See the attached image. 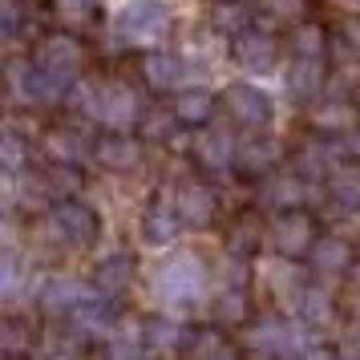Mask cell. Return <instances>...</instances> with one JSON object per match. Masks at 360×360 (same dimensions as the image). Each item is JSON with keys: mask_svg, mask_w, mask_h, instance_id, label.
Returning <instances> with one entry per match:
<instances>
[{"mask_svg": "<svg viewBox=\"0 0 360 360\" xmlns=\"http://www.w3.org/2000/svg\"><path fill=\"white\" fill-rule=\"evenodd\" d=\"M207 283H211V271H207V263L202 255L195 251H174L166 263H158V271H154V292L162 304H195L207 295Z\"/></svg>", "mask_w": 360, "mask_h": 360, "instance_id": "6da1fadb", "label": "cell"}, {"mask_svg": "<svg viewBox=\"0 0 360 360\" xmlns=\"http://www.w3.org/2000/svg\"><path fill=\"white\" fill-rule=\"evenodd\" d=\"M174 8L170 0H122L117 8V33L130 45H158L170 33Z\"/></svg>", "mask_w": 360, "mask_h": 360, "instance_id": "7a4b0ae2", "label": "cell"}, {"mask_svg": "<svg viewBox=\"0 0 360 360\" xmlns=\"http://www.w3.org/2000/svg\"><path fill=\"white\" fill-rule=\"evenodd\" d=\"M37 69L45 73V82H49L53 98H65L69 89H73V82L82 77V45L73 41V37L57 33V37H45L41 45H37Z\"/></svg>", "mask_w": 360, "mask_h": 360, "instance_id": "3957f363", "label": "cell"}, {"mask_svg": "<svg viewBox=\"0 0 360 360\" xmlns=\"http://www.w3.org/2000/svg\"><path fill=\"white\" fill-rule=\"evenodd\" d=\"M41 235H45L53 247H65V251L85 247V243H94V235H98V214L89 211L85 202L65 198V202H57V207L45 214Z\"/></svg>", "mask_w": 360, "mask_h": 360, "instance_id": "277c9868", "label": "cell"}, {"mask_svg": "<svg viewBox=\"0 0 360 360\" xmlns=\"http://www.w3.org/2000/svg\"><path fill=\"white\" fill-rule=\"evenodd\" d=\"M247 344L263 356H279V360H304V352L311 348L308 336L300 328H292L288 320H279V316H259L247 332Z\"/></svg>", "mask_w": 360, "mask_h": 360, "instance_id": "5b68a950", "label": "cell"}, {"mask_svg": "<svg viewBox=\"0 0 360 360\" xmlns=\"http://www.w3.org/2000/svg\"><path fill=\"white\" fill-rule=\"evenodd\" d=\"M142 114V101L134 94V85L126 82H98L94 89V105H89V117L110 126V130H130Z\"/></svg>", "mask_w": 360, "mask_h": 360, "instance_id": "8992f818", "label": "cell"}, {"mask_svg": "<svg viewBox=\"0 0 360 360\" xmlns=\"http://www.w3.org/2000/svg\"><path fill=\"white\" fill-rule=\"evenodd\" d=\"M223 105H227V114L239 122V126H247V130H263L267 122H271V98L263 94L259 85H247V82H235L223 89Z\"/></svg>", "mask_w": 360, "mask_h": 360, "instance_id": "52a82bcc", "label": "cell"}, {"mask_svg": "<svg viewBox=\"0 0 360 360\" xmlns=\"http://www.w3.org/2000/svg\"><path fill=\"white\" fill-rule=\"evenodd\" d=\"M231 57L243 73H271L279 65V49H276V37L259 33V29H243L235 33V45H231Z\"/></svg>", "mask_w": 360, "mask_h": 360, "instance_id": "ba28073f", "label": "cell"}, {"mask_svg": "<svg viewBox=\"0 0 360 360\" xmlns=\"http://www.w3.org/2000/svg\"><path fill=\"white\" fill-rule=\"evenodd\" d=\"M316 227H311V219L304 211H283L271 223V247H276L283 259H295V255H304L316 247Z\"/></svg>", "mask_w": 360, "mask_h": 360, "instance_id": "9c48e42d", "label": "cell"}, {"mask_svg": "<svg viewBox=\"0 0 360 360\" xmlns=\"http://www.w3.org/2000/svg\"><path fill=\"white\" fill-rule=\"evenodd\" d=\"M8 98L13 105H37V101H53V89L45 82V73L37 69V61H8Z\"/></svg>", "mask_w": 360, "mask_h": 360, "instance_id": "30bf717a", "label": "cell"}, {"mask_svg": "<svg viewBox=\"0 0 360 360\" xmlns=\"http://www.w3.org/2000/svg\"><path fill=\"white\" fill-rule=\"evenodd\" d=\"M89 288H85L82 279L73 276H49L41 288H37V304L45 311H53V316H69V311H77L89 300Z\"/></svg>", "mask_w": 360, "mask_h": 360, "instance_id": "8fae6325", "label": "cell"}, {"mask_svg": "<svg viewBox=\"0 0 360 360\" xmlns=\"http://www.w3.org/2000/svg\"><path fill=\"white\" fill-rule=\"evenodd\" d=\"M174 211L186 227H207L214 219V191L207 182H179L174 191Z\"/></svg>", "mask_w": 360, "mask_h": 360, "instance_id": "7c38bea8", "label": "cell"}, {"mask_svg": "<svg viewBox=\"0 0 360 360\" xmlns=\"http://www.w3.org/2000/svg\"><path fill=\"white\" fill-rule=\"evenodd\" d=\"M69 324H73V332L85 336V340H110V336L117 332L114 311H110V304L98 300V295H89L77 311H69Z\"/></svg>", "mask_w": 360, "mask_h": 360, "instance_id": "4fadbf2b", "label": "cell"}, {"mask_svg": "<svg viewBox=\"0 0 360 360\" xmlns=\"http://www.w3.org/2000/svg\"><path fill=\"white\" fill-rule=\"evenodd\" d=\"M308 195H311V186L304 182L300 170H292V174H267L259 186V202L263 207H279V211H295Z\"/></svg>", "mask_w": 360, "mask_h": 360, "instance_id": "5bb4252c", "label": "cell"}, {"mask_svg": "<svg viewBox=\"0 0 360 360\" xmlns=\"http://www.w3.org/2000/svg\"><path fill=\"white\" fill-rule=\"evenodd\" d=\"M142 73H146V82L154 89H179L186 77H191V65H186V57L174 49H158L150 53L146 61H142Z\"/></svg>", "mask_w": 360, "mask_h": 360, "instance_id": "9a60e30c", "label": "cell"}, {"mask_svg": "<svg viewBox=\"0 0 360 360\" xmlns=\"http://www.w3.org/2000/svg\"><path fill=\"white\" fill-rule=\"evenodd\" d=\"M283 85L292 98H316L324 89V57H292V65L283 73Z\"/></svg>", "mask_w": 360, "mask_h": 360, "instance_id": "2e32d148", "label": "cell"}, {"mask_svg": "<svg viewBox=\"0 0 360 360\" xmlns=\"http://www.w3.org/2000/svg\"><path fill=\"white\" fill-rule=\"evenodd\" d=\"M336 166H340V150L332 146V142H324V138H311V142H304V146L295 150V170L304 179H324Z\"/></svg>", "mask_w": 360, "mask_h": 360, "instance_id": "e0dca14e", "label": "cell"}, {"mask_svg": "<svg viewBox=\"0 0 360 360\" xmlns=\"http://www.w3.org/2000/svg\"><path fill=\"white\" fill-rule=\"evenodd\" d=\"M235 154H239V146L231 142L227 130H207V134L195 142L198 166H202V170H214V174H223V170L235 162Z\"/></svg>", "mask_w": 360, "mask_h": 360, "instance_id": "ac0fdd59", "label": "cell"}, {"mask_svg": "<svg viewBox=\"0 0 360 360\" xmlns=\"http://www.w3.org/2000/svg\"><path fill=\"white\" fill-rule=\"evenodd\" d=\"M279 142L271 138V134H251V138H243L239 142V154H235V162L243 166V170H251V174H259V170H271V166L279 162Z\"/></svg>", "mask_w": 360, "mask_h": 360, "instance_id": "d6986e66", "label": "cell"}, {"mask_svg": "<svg viewBox=\"0 0 360 360\" xmlns=\"http://www.w3.org/2000/svg\"><path fill=\"white\" fill-rule=\"evenodd\" d=\"M94 154H98V162L105 166V170H114V174H122V170H134V166L142 162V146H138L134 138H126V134L101 138Z\"/></svg>", "mask_w": 360, "mask_h": 360, "instance_id": "ffe728a7", "label": "cell"}, {"mask_svg": "<svg viewBox=\"0 0 360 360\" xmlns=\"http://www.w3.org/2000/svg\"><path fill=\"white\" fill-rule=\"evenodd\" d=\"M130 279H134V259L126 255V251L105 255V259L98 263V271H94V283H98L101 295H122L126 288H130Z\"/></svg>", "mask_w": 360, "mask_h": 360, "instance_id": "44dd1931", "label": "cell"}, {"mask_svg": "<svg viewBox=\"0 0 360 360\" xmlns=\"http://www.w3.org/2000/svg\"><path fill=\"white\" fill-rule=\"evenodd\" d=\"M295 304V316H300V324L304 328H328L332 324V300H328L320 288H300V295L292 300Z\"/></svg>", "mask_w": 360, "mask_h": 360, "instance_id": "7402d4cb", "label": "cell"}, {"mask_svg": "<svg viewBox=\"0 0 360 360\" xmlns=\"http://www.w3.org/2000/svg\"><path fill=\"white\" fill-rule=\"evenodd\" d=\"M348 263H352V247L344 243V239H332V235L316 239V247H311V267L320 276H340Z\"/></svg>", "mask_w": 360, "mask_h": 360, "instance_id": "603a6c76", "label": "cell"}, {"mask_svg": "<svg viewBox=\"0 0 360 360\" xmlns=\"http://www.w3.org/2000/svg\"><path fill=\"white\" fill-rule=\"evenodd\" d=\"M179 211H174V202H170V207H162V202H158V207H150L146 214H142V239H146V243H170V239H174V231H179Z\"/></svg>", "mask_w": 360, "mask_h": 360, "instance_id": "cb8c5ba5", "label": "cell"}, {"mask_svg": "<svg viewBox=\"0 0 360 360\" xmlns=\"http://www.w3.org/2000/svg\"><path fill=\"white\" fill-rule=\"evenodd\" d=\"M328 195L340 211H360V170H348V166H336L328 174Z\"/></svg>", "mask_w": 360, "mask_h": 360, "instance_id": "d4e9b609", "label": "cell"}, {"mask_svg": "<svg viewBox=\"0 0 360 360\" xmlns=\"http://www.w3.org/2000/svg\"><path fill=\"white\" fill-rule=\"evenodd\" d=\"M142 356H146V336H142V324H126L117 336H110L105 356H101V360H142Z\"/></svg>", "mask_w": 360, "mask_h": 360, "instance_id": "484cf974", "label": "cell"}, {"mask_svg": "<svg viewBox=\"0 0 360 360\" xmlns=\"http://www.w3.org/2000/svg\"><path fill=\"white\" fill-rule=\"evenodd\" d=\"M311 122H316L320 130H352V126H356V110L344 98H328L311 110Z\"/></svg>", "mask_w": 360, "mask_h": 360, "instance_id": "4316f807", "label": "cell"}, {"mask_svg": "<svg viewBox=\"0 0 360 360\" xmlns=\"http://www.w3.org/2000/svg\"><path fill=\"white\" fill-rule=\"evenodd\" d=\"M142 336H146V348L154 352H170V348H179L182 344V328L174 320H166V316H150L146 324H142Z\"/></svg>", "mask_w": 360, "mask_h": 360, "instance_id": "83f0119b", "label": "cell"}, {"mask_svg": "<svg viewBox=\"0 0 360 360\" xmlns=\"http://www.w3.org/2000/svg\"><path fill=\"white\" fill-rule=\"evenodd\" d=\"M25 279H29V271H25V259H20L17 247H8L4 251V263H0V292H4V300L8 304H17L20 288H25Z\"/></svg>", "mask_w": 360, "mask_h": 360, "instance_id": "f1b7e54d", "label": "cell"}, {"mask_svg": "<svg viewBox=\"0 0 360 360\" xmlns=\"http://www.w3.org/2000/svg\"><path fill=\"white\" fill-rule=\"evenodd\" d=\"M247 316V295H243V283H227L219 300H214V320L219 324H239Z\"/></svg>", "mask_w": 360, "mask_h": 360, "instance_id": "f546056e", "label": "cell"}, {"mask_svg": "<svg viewBox=\"0 0 360 360\" xmlns=\"http://www.w3.org/2000/svg\"><path fill=\"white\" fill-rule=\"evenodd\" d=\"M211 110H214V98L207 89H186V94H179V101H174V117H179V122H207Z\"/></svg>", "mask_w": 360, "mask_h": 360, "instance_id": "4dcf8cb0", "label": "cell"}, {"mask_svg": "<svg viewBox=\"0 0 360 360\" xmlns=\"http://www.w3.org/2000/svg\"><path fill=\"white\" fill-rule=\"evenodd\" d=\"M25 162H29V146H25V138L20 134H4L0 138V170H4V179H17L25 174Z\"/></svg>", "mask_w": 360, "mask_h": 360, "instance_id": "1f68e13d", "label": "cell"}, {"mask_svg": "<svg viewBox=\"0 0 360 360\" xmlns=\"http://www.w3.org/2000/svg\"><path fill=\"white\" fill-rule=\"evenodd\" d=\"M45 150H49L57 162H77L85 154V138L77 130H53L49 138H45Z\"/></svg>", "mask_w": 360, "mask_h": 360, "instance_id": "d6a6232c", "label": "cell"}, {"mask_svg": "<svg viewBox=\"0 0 360 360\" xmlns=\"http://www.w3.org/2000/svg\"><path fill=\"white\" fill-rule=\"evenodd\" d=\"M45 191H49L53 202H65V198L77 195V191H82V179H77L73 162H61L57 170H49V179H45Z\"/></svg>", "mask_w": 360, "mask_h": 360, "instance_id": "836d02e7", "label": "cell"}, {"mask_svg": "<svg viewBox=\"0 0 360 360\" xmlns=\"http://www.w3.org/2000/svg\"><path fill=\"white\" fill-rule=\"evenodd\" d=\"M0 348L8 352V356H20L25 348H33V328L17 320V316H8L4 324H0Z\"/></svg>", "mask_w": 360, "mask_h": 360, "instance_id": "e575fe53", "label": "cell"}, {"mask_svg": "<svg viewBox=\"0 0 360 360\" xmlns=\"http://www.w3.org/2000/svg\"><path fill=\"white\" fill-rule=\"evenodd\" d=\"M191 360H239V356L227 348V340L219 332H198L191 340Z\"/></svg>", "mask_w": 360, "mask_h": 360, "instance_id": "d590c367", "label": "cell"}, {"mask_svg": "<svg viewBox=\"0 0 360 360\" xmlns=\"http://www.w3.org/2000/svg\"><path fill=\"white\" fill-rule=\"evenodd\" d=\"M292 49H295V57H324V29L300 25L292 37Z\"/></svg>", "mask_w": 360, "mask_h": 360, "instance_id": "8d00e7d4", "label": "cell"}, {"mask_svg": "<svg viewBox=\"0 0 360 360\" xmlns=\"http://www.w3.org/2000/svg\"><path fill=\"white\" fill-rule=\"evenodd\" d=\"M214 25H219V29H231V33H243L247 29V8L243 4H219Z\"/></svg>", "mask_w": 360, "mask_h": 360, "instance_id": "74e56055", "label": "cell"}, {"mask_svg": "<svg viewBox=\"0 0 360 360\" xmlns=\"http://www.w3.org/2000/svg\"><path fill=\"white\" fill-rule=\"evenodd\" d=\"M94 4H98V0H61L57 13H61L65 25H85V20L94 17Z\"/></svg>", "mask_w": 360, "mask_h": 360, "instance_id": "f35d334b", "label": "cell"}, {"mask_svg": "<svg viewBox=\"0 0 360 360\" xmlns=\"http://www.w3.org/2000/svg\"><path fill=\"white\" fill-rule=\"evenodd\" d=\"M259 4H263V13L276 20H292L304 13V0H259Z\"/></svg>", "mask_w": 360, "mask_h": 360, "instance_id": "ab89813d", "label": "cell"}, {"mask_svg": "<svg viewBox=\"0 0 360 360\" xmlns=\"http://www.w3.org/2000/svg\"><path fill=\"white\" fill-rule=\"evenodd\" d=\"M37 360H82V352H77L73 344H65V340H49L41 352H37Z\"/></svg>", "mask_w": 360, "mask_h": 360, "instance_id": "60d3db41", "label": "cell"}, {"mask_svg": "<svg viewBox=\"0 0 360 360\" xmlns=\"http://www.w3.org/2000/svg\"><path fill=\"white\" fill-rule=\"evenodd\" d=\"M0 8H4V41H17V33H20V4L17 0H4Z\"/></svg>", "mask_w": 360, "mask_h": 360, "instance_id": "b9f144b4", "label": "cell"}, {"mask_svg": "<svg viewBox=\"0 0 360 360\" xmlns=\"http://www.w3.org/2000/svg\"><path fill=\"white\" fill-rule=\"evenodd\" d=\"M344 45H340V49L344 53H356V57H360V20H344Z\"/></svg>", "mask_w": 360, "mask_h": 360, "instance_id": "7bdbcfd3", "label": "cell"}, {"mask_svg": "<svg viewBox=\"0 0 360 360\" xmlns=\"http://www.w3.org/2000/svg\"><path fill=\"white\" fill-rule=\"evenodd\" d=\"M304 360H336V352H328V348H320V344H311L308 352H304Z\"/></svg>", "mask_w": 360, "mask_h": 360, "instance_id": "ee69618b", "label": "cell"}, {"mask_svg": "<svg viewBox=\"0 0 360 360\" xmlns=\"http://www.w3.org/2000/svg\"><path fill=\"white\" fill-rule=\"evenodd\" d=\"M340 360H360V348H348V352H340Z\"/></svg>", "mask_w": 360, "mask_h": 360, "instance_id": "f6af8a7d", "label": "cell"}, {"mask_svg": "<svg viewBox=\"0 0 360 360\" xmlns=\"http://www.w3.org/2000/svg\"><path fill=\"white\" fill-rule=\"evenodd\" d=\"M352 154L360 158V134H352Z\"/></svg>", "mask_w": 360, "mask_h": 360, "instance_id": "bcb514c9", "label": "cell"}, {"mask_svg": "<svg viewBox=\"0 0 360 360\" xmlns=\"http://www.w3.org/2000/svg\"><path fill=\"white\" fill-rule=\"evenodd\" d=\"M348 4H352V8H360V0H348Z\"/></svg>", "mask_w": 360, "mask_h": 360, "instance_id": "7dc6e473", "label": "cell"}]
</instances>
